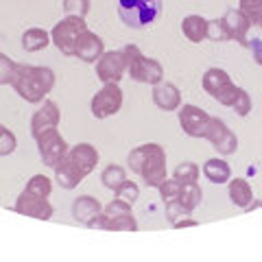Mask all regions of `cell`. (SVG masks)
Masks as SVG:
<instances>
[{
	"mask_svg": "<svg viewBox=\"0 0 262 262\" xmlns=\"http://www.w3.org/2000/svg\"><path fill=\"white\" fill-rule=\"evenodd\" d=\"M59 120H61V112L57 107V103L44 98V105L33 114V118H31V136L37 138L48 129L59 127Z\"/></svg>",
	"mask_w": 262,
	"mask_h": 262,
	"instance_id": "cell-12",
	"label": "cell"
},
{
	"mask_svg": "<svg viewBox=\"0 0 262 262\" xmlns=\"http://www.w3.org/2000/svg\"><path fill=\"white\" fill-rule=\"evenodd\" d=\"M249 48V53L253 57V61H256L258 66H262V37H253V39H247V44H245Z\"/></svg>",
	"mask_w": 262,
	"mask_h": 262,
	"instance_id": "cell-40",
	"label": "cell"
},
{
	"mask_svg": "<svg viewBox=\"0 0 262 262\" xmlns=\"http://www.w3.org/2000/svg\"><path fill=\"white\" fill-rule=\"evenodd\" d=\"M15 66H18V61H13L11 57L0 53V85H13Z\"/></svg>",
	"mask_w": 262,
	"mask_h": 262,
	"instance_id": "cell-30",
	"label": "cell"
},
{
	"mask_svg": "<svg viewBox=\"0 0 262 262\" xmlns=\"http://www.w3.org/2000/svg\"><path fill=\"white\" fill-rule=\"evenodd\" d=\"M208 39H212V42H229V35L223 27V22H221V18L208 20Z\"/></svg>",
	"mask_w": 262,
	"mask_h": 262,
	"instance_id": "cell-34",
	"label": "cell"
},
{
	"mask_svg": "<svg viewBox=\"0 0 262 262\" xmlns=\"http://www.w3.org/2000/svg\"><path fill=\"white\" fill-rule=\"evenodd\" d=\"M182 33L188 42L192 44H201L203 39H208V20L203 15H186L182 20Z\"/></svg>",
	"mask_w": 262,
	"mask_h": 262,
	"instance_id": "cell-17",
	"label": "cell"
},
{
	"mask_svg": "<svg viewBox=\"0 0 262 262\" xmlns=\"http://www.w3.org/2000/svg\"><path fill=\"white\" fill-rule=\"evenodd\" d=\"M162 0H118V15L129 29H144L158 20Z\"/></svg>",
	"mask_w": 262,
	"mask_h": 262,
	"instance_id": "cell-3",
	"label": "cell"
},
{
	"mask_svg": "<svg viewBox=\"0 0 262 262\" xmlns=\"http://www.w3.org/2000/svg\"><path fill=\"white\" fill-rule=\"evenodd\" d=\"M88 29L85 18L79 15H66L63 20H59L51 31V42L57 46V51L66 57H75V44L79 33H83Z\"/></svg>",
	"mask_w": 262,
	"mask_h": 262,
	"instance_id": "cell-4",
	"label": "cell"
},
{
	"mask_svg": "<svg viewBox=\"0 0 262 262\" xmlns=\"http://www.w3.org/2000/svg\"><path fill=\"white\" fill-rule=\"evenodd\" d=\"M158 190H160L162 201H164V203H168V201H173V199H177V196H179L182 184H179L175 177H166V179H164V182L158 186Z\"/></svg>",
	"mask_w": 262,
	"mask_h": 262,
	"instance_id": "cell-31",
	"label": "cell"
},
{
	"mask_svg": "<svg viewBox=\"0 0 262 262\" xmlns=\"http://www.w3.org/2000/svg\"><path fill=\"white\" fill-rule=\"evenodd\" d=\"M103 212L107 214L110 219H116V216H120V214H129L131 212V203H127V201H122V199H114V201H110L107 206L103 208Z\"/></svg>",
	"mask_w": 262,
	"mask_h": 262,
	"instance_id": "cell-35",
	"label": "cell"
},
{
	"mask_svg": "<svg viewBox=\"0 0 262 262\" xmlns=\"http://www.w3.org/2000/svg\"><path fill=\"white\" fill-rule=\"evenodd\" d=\"M227 194H229V201H232L236 208H243V210L253 201V190H251V186H249L247 179H243V177L229 179V184H227Z\"/></svg>",
	"mask_w": 262,
	"mask_h": 262,
	"instance_id": "cell-20",
	"label": "cell"
},
{
	"mask_svg": "<svg viewBox=\"0 0 262 262\" xmlns=\"http://www.w3.org/2000/svg\"><path fill=\"white\" fill-rule=\"evenodd\" d=\"M199 175H201V170H199V166H196L194 162H182L173 170V177L177 179L179 184H192V182L199 179Z\"/></svg>",
	"mask_w": 262,
	"mask_h": 262,
	"instance_id": "cell-27",
	"label": "cell"
},
{
	"mask_svg": "<svg viewBox=\"0 0 262 262\" xmlns=\"http://www.w3.org/2000/svg\"><path fill=\"white\" fill-rule=\"evenodd\" d=\"M66 158H68L72 164H75L81 175L88 177V175L96 168V164H98V151H96L90 142H79V144H75V146H70Z\"/></svg>",
	"mask_w": 262,
	"mask_h": 262,
	"instance_id": "cell-14",
	"label": "cell"
},
{
	"mask_svg": "<svg viewBox=\"0 0 262 262\" xmlns=\"http://www.w3.org/2000/svg\"><path fill=\"white\" fill-rule=\"evenodd\" d=\"M35 142H37V151H39V158H42L44 166L53 168V170L57 164L68 155V149H70L68 142L63 140V136L59 134V127L44 131L42 136L35 138Z\"/></svg>",
	"mask_w": 262,
	"mask_h": 262,
	"instance_id": "cell-6",
	"label": "cell"
},
{
	"mask_svg": "<svg viewBox=\"0 0 262 262\" xmlns=\"http://www.w3.org/2000/svg\"><path fill=\"white\" fill-rule=\"evenodd\" d=\"M138 175H140L144 179V184L151 186V188H158L164 179L168 177V173H166V151H164L162 144L146 142V153H144V160L140 164Z\"/></svg>",
	"mask_w": 262,
	"mask_h": 262,
	"instance_id": "cell-5",
	"label": "cell"
},
{
	"mask_svg": "<svg viewBox=\"0 0 262 262\" xmlns=\"http://www.w3.org/2000/svg\"><path fill=\"white\" fill-rule=\"evenodd\" d=\"M55 182L59 184L63 190H75V188L83 182V175L77 170V166L68 158H63L55 166Z\"/></svg>",
	"mask_w": 262,
	"mask_h": 262,
	"instance_id": "cell-18",
	"label": "cell"
},
{
	"mask_svg": "<svg viewBox=\"0 0 262 262\" xmlns=\"http://www.w3.org/2000/svg\"><path fill=\"white\" fill-rule=\"evenodd\" d=\"M221 22H223L229 39H236L238 44H247V33L251 29V22L241 9H227Z\"/></svg>",
	"mask_w": 262,
	"mask_h": 262,
	"instance_id": "cell-15",
	"label": "cell"
},
{
	"mask_svg": "<svg viewBox=\"0 0 262 262\" xmlns=\"http://www.w3.org/2000/svg\"><path fill=\"white\" fill-rule=\"evenodd\" d=\"M153 103L162 112H177L179 105H182V92H179L177 85L162 79L160 83L153 85Z\"/></svg>",
	"mask_w": 262,
	"mask_h": 262,
	"instance_id": "cell-16",
	"label": "cell"
},
{
	"mask_svg": "<svg viewBox=\"0 0 262 262\" xmlns=\"http://www.w3.org/2000/svg\"><path fill=\"white\" fill-rule=\"evenodd\" d=\"M229 83H234V81L223 68H210V70H206V75H203V79H201L203 90H206L212 98H214L221 90H225Z\"/></svg>",
	"mask_w": 262,
	"mask_h": 262,
	"instance_id": "cell-21",
	"label": "cell"
},
{
	"mask_svg": "<svg viewBox=\"0 0 262 262\" xmlns=\"http://www.w3.org/2000/svg\"><path fill=\"white\" fill-rule=\"evenodd\" d=\"M127 72V59L122 51H105L96 59V77L103 83H118Z\"/></svg>",
	"mask_w": 262,
	"mask_h": 262,
	"instance_id": "cell-9",
	"label": "cell"
},
{
	"mask_svg": "<svg viewBox=\"0 0 262 262\" xmlns=\"http://www.w3.org/2000/svg\"><path fill=\"white\" fill-rule=\"evenodd\" d=\"M136 229H138V221L131 212L129 214H120L116 219L107 216V232H136Z\"/></svg>",
	"mask_w": 262,
	"mask_h": 262,
	"instance_id": "cell-28",
	"label": "cell"
},
{
	"mask_svg": "<svg viewBox=\"0 0 262 262\" xmlns=\"http://www.w3.org/2000/svg\"><path fill=\"white\" fill-rule=\"evenodd\" d=\"M13 210L22 216H31V219H39V221H48L53 216V206H51V201H48V196L33 194L29 190L20 192Z\"/></svg>",
	"mask_w": 262,
	"mask_h": 262,
	"instance_id": "cell-11",
	"label": "cell"
},
{
	"mask_svg": "<svg viewBox=\"0 0 262 262\" xmlns=\"http://www.w3.org/2000/svg\"><path fill=\"white\" fill-rule=\"evenodd\" d=\"M88 11H90V0H63V13L66 15L85 18Z\"/></svg>",
	"mask_w": 262,
	"mask_h": 262,
	"instance_id": "cell-33",
	"label": "cell"
},
{
	"mask_svg": "<svg viewBox=\"0 0 262 262\" xmlns=\"http://www.w3.org/2000/svg\"><path fill=\"white\" fill-rule=\"evenodd\" d=\"M125 179H127V170L122 166H118V164H110V166L101 173V184L107 188V190H116Z\"/></svg>",
	"mask_w": 262,
	"mask_h": 262,
	"instance_id": "cell-25",
	"label": "cell"
},
{
	"mask_svg": "<svg viewBox=\"0 0 262 262\" xmlns=\"http://www.w3.org/2000/svg\"><path fill=\"white\" fill-rule=\"evenodd\" d=\"M114 192H116L118 199H122V201H127V203H131V206H134V203L138 201V196H140V188H138V184L125 179V182H122Z\"/></svg>",
	"mask_w": 262,
	"mask_h": 262,
	"instance_id": "cell-32",
	"label": "cell"
},
{
	"mask_svg": "<svg viewBox=\"0 0 262 262\" xmlns=\"http://www.w3.org/2000/svg\"><path fill=\"white\" fill-rule=\"evenodd\" d=\"M98 212H103V206L90 194H79L77 199L72 201V216H75L79 223H83V225L88 223L90 219H94Z\"/></svg>",
	"mask_w": 262,
	"mask_h": 262,
	"instance_id": "cell-19",
	"label": "cell"
},
{
	"mask_svg": "<svg viewBox=\"0 0 262 262\" xmlns=\"http://www.w3.org/2000/svg\"><path fill=\"white\" fill-rule=\"evenodd\" d=\"M232 110L238 114V116H247V114L251 112V96L245 92L243 88L238 90V94H236V101L232 105Z\"/></svg>",
	"mask_w": 262,
	"mask_h": 262,
	"instance_id": "cell-37",
	"label": "cell"
},
{
	"mask_svg": "<svg viewBox=\"0 0 262 262\" xmlns=\"http://www.w3.org/2000/svg\"><path fill=\"white\" fill-rule=\"evenodd\" d=\"M203 138H206L221 155H232L238 151V138H236V134L221 118L210 116L206 131H203Z\"/></svg>",
	"mask_w": 262,
	"mask_h": 262,
	"instance_id": "cell-8",
	"label": "cell"
},
{
	"mask_svg": "<svg viewBox=\"0 0 262 262\" xmlns=\"http://www.w3.org/2000/svg\"><path fill=\"white\" fill-rule=\"evenodd\" d=\"M15 146H18V138H15L13 131L5 129L3 136H0V158H5V155H11L15 151Z\"/></svg>",
	"mask_w": 262,
	"mask_h": 262,
	"instance_id": "cell-36",
	"label": "cell"
},
{
	"mask_svg": "<svg viewBox=\"0 0 262 262\" xmlns=\"http://www.w3.org/2000/svg\"><path fill=\"white\" fill-rule=\"evenodd\" d=\"M122 90L118 83H103V88L92 96L90 101V110H92V116L103 120L110 118L114 114H118L122 107Z\"/></svg>",
	"mask_w": 262,
	"mask_h": 262,
	"instance_id": "cell-7",
	"label": "cell"
},
{
	"mask_svg": "<svg viewBox=\"0 0 262 262\" xmlns=\"http://www.w3.org/2000/svg\"><path fill=\"white\" fill-rule=\"evenodd\" d=\"M53 88H55V72L51 68H46V66H29V63L15 66L13 90L27 103H44V98L51 94Z\"/></svg>",
	"mask_w": 262,
	"mask_h": 262,
	"instance_id": "cell-1",
	"label": "cell"
},
{
	"mask_svg": "<svg viewBox=\"0 0 262 262\" xmlns=\"http://www.w3.org/2000/svg\"><path fill=\"white\" fill-rule=\"evenodd\" d=\"M103 53H105V44L96 33H92L90 29L79 33L77 44H75V57H79V59L85 63H96V59Z\"/></svg>",
	"mask_w": 262,
	"mask_h": 262,
	"instance_id": "cell-13",
	"label": "cell"
},
{
	"mask_svg": "<svg viewBox=\"0 0 262 262\" xmlns=\"http://www.w3.org/2000/svg\"><path fill=\"white\" fill-rule=\"evenodd\" d=\"M238 90H241V88L236 85V83H229L225 90H221V92H219L214 98H216L221 105H225V107H232L234 101H236V94H238Z\"/></svg>",
	"mask_w": 262,
	"mask_h": 262,
	"instance_id": "cell-38",
	"label": "cell"
},
{
	"mask_svg": "<svg viewBox=\"0 0 262 262\" xmlns=\"http://www.w3.org/2000/svg\"><path fill=\"white\" fill-rule=\"evenodd\" d=\"M194 225H199L194 219H188V216H184V219H179V221H175L173 223V227L175 229H182V227H194Z\"/></svg>",
	"mask_w": 262,
	"mask_h": 262,
	"instance_id": "cell-41",
	"label": "cell"
},
{
	"mask_svg": "<svg viewBox=\"0 0 262 262\" xmlns=\"http://www.w3.org/2000/svg\"><path fill=\"white\" fill-rule=\"evenodd\" d=\"M177 120H179V127L186 136L190 138H203V131H206V125L210 120V114L206 110L196 107L192 103H186L184 107L179 105L177 110Z\"/></svg>",
	"mask_w": 262,
	"mask_h": 262,
	"instance_id": "cell-10",
	"label": "cell"
},
{
	"mask_svg": "<svg viewBox=\"0 0 262 262\" xmlns=\"http://www.w3.org/2000/svg\"><path fill=\"white\" fill-rule=\"evenodd\" d=\"M164 206H166V216H168L170 221H173V223H175V221H179V219H184V216L190 214V212H188V210H186V208H184L177 199L168 201V203H164Z\"/></svg>",
	"mask_w": 262,
	"mask_h": 262,
	"instance_id": "cell-39",
	"label": "cell"
},
{
	"mask_svg": "<svg viewBox=\"0 0 262 262\" xmlns=\"http://www.w3.org/2000/svg\"><path fill=\"white\" fill-rule=\"evenodd\" d=\"M51 44V33H46L44 29L33 27L22 33V48L27 53H39Z\"/></svg>",
	"mask_w": 262,
	"mask_h": 262,
	"instance_id": "cell-23",
	"label": "cell"
},
{
	"mask_svg": "<svg viewBox=\"0 0 262 262\" xmlns=\"http://www.w3.org/2000/svg\"><path fill=\"white\" fill-rule=\"evenodd\" d=\"M122 55L127 59V75L138 81V83H149L155 85L164 79V68L158 59L142 55V51L134 44H127L122 48Z\"/></svg>",
	"mask_w": 262,
	"mask_h": 262,
	"instance_id": "cell-2",
	"label": "cell"
},
{
	"mask_svg": "<svg viewBox=\"0 0 262 262\" xmlns=\"http://www.w3.org/2000/svg\"><path fill=\"white\" fill-rule=\"evenodd\" d=\"M5 129H7L5 125H0V136H3V131H5Z\"/></svg>",
	"mask_w": 262,
	"mask_h": 262,
	"instance_id": "cell-42",
	"label": "cell"
},
{
	"mask_svg": "<svg viewBox=\"0 0 262 262\" xmlns=\"http://www.w3.org/2000/svg\"><path fill=\"white\" fill-rule=\"evenodd\" d=\"M177 201L182 203V206H184L188 212H192V210L203 201V192H201L199 184H196V182H192V184H182V190H179Z\"/></svg>",
	"mask_w": 262,
	"mask_h": 262,
	"instance_id": "cell-24",
	"label": "cell"
},
{
	"mask_svg": "<svg viewBox=\"0 0 262 262\" xmlns=\"http://www.w3.org/2000/svg\"><path fill=\"white\" fill-rule=\"evenodd\" d=\"M238 9L249 18L251 27L262 29V0H241Z\"/></svg>",
	"mask_w": 262,
	"mask_h": 262,
	"instance_id": "cell-26",
	"label": "cell"
},
{
	"mask_svg": "<svg viewBox=\"0 0 262 262\" xmlns=\"http://www.w3.org/2000/svg\"><path fill=\"white\" fill-rule=\"evenodd\" d=\"M24 190H29L33 194H39V196H51L53 182L46 175H33L29 182H27V188H24Z\"/></svg>",
	"mask_w": 262,
	"mask_h": 262,
	"instance_id": "cell-29",
	"label": "cell"
},
{
	"mask_svg": "<svg viewBox=\"0 0 262 262\" xmlns=\"http://www.w3.org/2000/svg\"><path fill=\"white\" fill-rule=\"evenodd\" d=\"M203 175H206L208 182H212V184H227L229 179H232V166L221 158H212L203 164Z\"/></svg>",
	"mask_w": 262,
	"mask_h": 262,
	"instance_id": "cell-22",
	"label": "cell"
}]
</instances>
